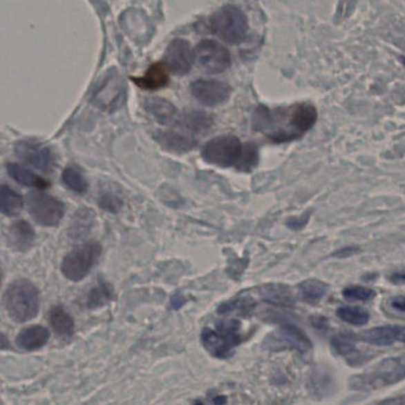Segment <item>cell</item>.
<instances>
[{"label": "cell", "mask_w": 405, "mask_h": 405, "mask_svg": "<svg viewBox=\"0 0 405 405\" xmlns=\"http://www.w3.org/2000/svg\"><path fill=\"white\" fill-rule=\"evenodd\" d=\"M23 208V199L15 190L3 185L0 191V210L5 216L13 217L21 213Z\"/></svg>", "instance_id": "cell-27"}, {"label": "cell", "mask_w": 405, "mask_h": 405, "mask_svg": "<svg viewBox=\"0 0 405 405\" xmlns=\"http://www.w3.org/2000/svg\"><path fill=\"white\" fill-rule=\"evenodd\" d=\"M393 308L398 309L401 312H405V297H397L393 299L391 302Z\"/></svg>", "instance_id": "cell-40"}, {"label": "cell", "mask_w": 405, "mask_h": 405, "mask_svg": "<svg viewBox=\"0 0 405 405\" xmlns=\"http://www.w3.org/2000/svg\"><path fill=\"white\" fill-rule=\"evenodd\" d=\"M123 99V87L115 77H111L102 88L94 94V103L104 110L118 108Z\"/></svg>", "instance_id": "cell-17"}, {"label": "cell", "mask_w": 405, "mask_h": 405, "mask_svg": "<svg viewBox=\"0 0 405 405\" xmlns=\"http://www.w3.org/2000/svg\"><path fill=\"white\" fill-rule=\"evenodd\" d=\"M102 246L97 242H88L75 248L64 256L61 270L68 280L81 281L88 275L99 256L102 255Z\"/></svg>", "instance_id": "cell-5"}, {"label": "cell", "mask_w": 405, "mask_h": 405, "mask_svg": "<svg viewBox=\"0 0 405 405\" xmlns=\"http://www.w3.org/2000/svg\"><path fill=\"white\" fill-rule=\"evenodd\" d=\"M405 379V355L383 359L366 371L350 377V388L355 391H373Z\"/></svg>", "instance_id": "cell-1"}, {"label": "cell", "mask_w": 405, "mask_h": 405, "mask_svg": "<svg viewBox=\"0 0 405 405\" xmlns=\"http://www.w3.org/2000/svg\"><path fill=\"white\" fill-rule=\"evenodd\" d=\"M112 299H113V292H112L110 286L100 284L92 289V292L88 295L87 306H88V308H97V307L105 305Z\"/></svg>", "instance_id": "cell-32"}, {"label": "cell", "mask_w": 405, "mask_h": 405, "mask_svg": "<svg viewBox=\"0 0 405 405\" xmlns=\"http://www.w3.org/2000/svg\"><path fill=\"white\" fill-rule=\"evenodd\" d=\"M48 319H49L51 328L55 330L57 335L64 338H69L74 335V330H75L74 320L62 306H54L49 310Z\"/></svg>", "instance_id": "cell-24"}, {"label": "cell", "mask_w": 405, "mask_h": 405, "mask_svg": "<svg viewBox=\"0 0 405 405\" xmlns=\"http://www.w3.org/2000/svg\"><path fill=\"white\" fill-rule=\"evenodd\" d=\"M359 249L357 247L341 248V249H339V250L334 251L333 256L334 257H338V259H346V257L355 255V253Z\"/></svg>", "instance_id": "cell-37"}, {"label": "cell", "mask_w": 405, "mask_h": 405, "mask_svg": "<svg viewBox=\"0 0 405 405\" xmlns=\"http://www.w3.org/2000/svg\"><path fill=\"white\" fill-rule=\"evenodd\" d=\"M138 87L147 90L163 88L169 82V72L164 63H155L142 77L132 79Z\"/></svg>", "instance_id": "cell-21"}, {"label": "cell", "mask_w": 405, "mask_h": 405, "mask_svg": "<svg viewBox=\"0 0 405 405\" xmlns=\"http://www.w3.org/2000/svg\"><path fill=\"white\" fill-rule=\"evenodd\" d=\"M145 108L160 125L171 126L178 124L180 117L178 108L165 99L149 97L145 101Z\"/></svg>", "instance_id": "cell-18"}, {"label": "cell", "mask_w": 405, "mask_h": 405, "mask_svg": "<svg viewBox=\"0 0 405 405\" xmlns=\"http://www.w3.org/2000/svg\"><path fill=\"white\" fill-rule=\"evenodd\" d=\"M156 140L160 142V146L173 153H187L196 146V141L193 137L173 130L158 132L156 134Z\"/></svg>", "instance_id": "cell-20"}, {"label": "cell", "mask_w": 405, "mask_h": 405, "mask_svg": "<svg viewBox=\"0 0 405 405\" xmlns=\"http://www.w3.org/2000/svg\"><path fill=\"white\" fill-rule=\"evenodd\" d=\"M263 347L269 351L295 350L301 355H305L312 350V344L302 328L292 322H285L279 330H274L264 339Z\"/></svg>", "instance_id": "cell-7"}, {"label": "cell", "mask_w": 405, "mask_h": 405, "mask_svg": "<svg viewBox=\"0 0 405 405\" xmlns=\"http://www.w3.org/2000/svg\"><path fill=\"white\" fill-rule=\"evenodd\" d=\"M338 315L342 322L355 325V326H364L370 320V313L360 307H352V306H343L337 310Z\"/></svg>", "instance_id": "cell-29"}, {"label": "cell", "mask_w": 405, "mask_h": 405, "mask_svg": "<svg viewBox=\"0 0 405 405\" xmlns=\"http://www.w3.org/2000/svg\"><path fill=\"white\" fill-rule=\"evenodd\" d=\"M193 97L208 107L223 105L231 95V87L221 81L198 79L190 87Z\"/></svg>", "instance_id": "cell-11"}, {"label": "cell", "mask_w": 405, "mask_h": 405, "mask_svg": "<svg viewBox=\"0 0 405 405\" xmlns=\"http://www.w3.org/2000/svg\"><path fill=\"white\" fill-rule=\"evenodd\" d=\"M342 295L350 301H368L376 297V292L363 286H348L342 290Z\"/></svg>", "instance_id": "cell-34"}, {"label": "cell", "mask_w": 405, "mask_h": 405, "mask_svg": "<svg viewBox=\"0 0 405 405\" xmlns=\"http://www.w3.org/2000/svg\"><path fill=\"white\" fill-rule=\"evenodd\" d=\"M243 147L241 140L234 135H223L209 140L203 146L201 155L206 163L220 168H231L239 163Z\"/></svg>", "instance_id": "cell-6"}, {"label": "cell", "mask_w": 405, "mask_h": 405, "mask_svg": "<svg viewBox=\"0 0 405 405\" xmlns=\"http://www.w3.org/2000/svg\"><path fill=\"white\" fill-rule=\"evenodd\" d=\"M328 290L330 284L317 279H308L299 286L301 299L310 305H317V302H320Z\"/></svg>", "instance_id": "cell-25"}, {"label": "cell", "mask_w": 405, "mask_h": 405, "mask_svg": "<svg viewBox=\"0 0 405 405\" xmlns=\"http://www.w3.org/2000/svg\"><path fill=\"white\" fill-rule=\"evenodd\" d=\"M312 325L319 330H325L327 326V320L323 317H314L312 319Z\"/></svg>", "instance_id": "cell-39"}, {"label": "cell", "mask_w": 405, "mask_h": 405, "mask_svg": "<svg viewBox=\"0 0 405 405\" xmlns=\"http://www.w3.org/2000/svg\"><path fill=\"white\" fill-rule=\"evenodd\" d=\"M62 180L68 188L76 193H85L88 190V184L81 172L76 168H68L62 173Z\"/></svg>", "instance_id": "cell-31"}, {"label": "cell", "mask_w": 405, "mask_h": 405, "mask_svg": "<svg viewBox=\"0 0 405 405\" xmlns=\"http://www.w3.org/2000/svg\"><path fill=\"white\" fill-rule=\"evenodd\" d=\"M26 204L31 217L42 226H55L64 217V206L55 197L32 191L26 197Z\"/></svg>", "instance_id": "cell-8"}, {"label": "cell", "mask_w": 405, "mask_h": 405, "mask_svg": "<svg viewBox=\"0 0 405 405\" xmlns=\"http://www.w3.org/2000/svg\"><path fill=\"white\" fill-rule=\"evenodd\" d=\"M377 405H405V396L393 397L385 401L380 402Z\"/></svg>", "instance_id": "cell-38"}, {"label": "cell", "mask_w": 405, "mask_h": 405, "mask_svg": "<svg viewBox=\"0 0 405 405\" xmlns=\"http://www.w3.org/2000/svg\"><path fill=\"white\" fill-rule=\"evenodd\" d=\"M4 305L13 322H30L39 310V292L29 280L13 281L5 292Z\"/></svg>", "instance_id": "cell-2"}, {"label": "cell", "mask_w": 405, "mask_h": 405, "mask_svg": "<svg viewBox=\"0 0 405 405\" xmlns=\"http://www.w3.org/2000/svg\"><path fill=\"white\" fill-rule=\"evenodd\" d=\"M357 337L352 333L340 332L334 335L330 340V346L335 355L345 358L347 363L352 366H360L368 360V355H365L357 348Z\"/></svg>", "instance_id": "cell-14"}, {"label": "cell", "mask_w": 405, "mask_h": 405, "mask_svg": "<svg viewBox=\"0 0 405 405\" xmlns=\"http://www.w3.org/2000/svg\"><path fill=\"white\" fill-rule=\"evenodd\" d=\"M393 284H405V273H396L390 277Z\"/></svg>", "instance_id": "cell-42"}, {"label": "cell", "mask_w": 405, "mask_h": 405, "mask_svg": "<svg viewBox=\"0 0 405 405\" xmlns=\"http://www.w3.org/2000/svg\"><path fill=\"white\" fill-rule=\"evenodd\" d=\"M259 295L262 300L269 305L292 308L295 307V295L292 289L282 284H269L259 288Z\"/></svg>", "instance_id": "cell-16"}, {"label": "cell", "mask_w": 405, "mask_h": 405, "mask_svg": "<svg viewBox=\"0 0 405 405\" xmlns=\"http://www.w3.org/2000/svg\"><path fill=\"white\" fill-rule=\"evenodd\" d=\"M198 66L207 74L224 72L231 66V54L220 43L206 39L196 46Z\"/></svg>", "instance_id": "cell-9"}, {"label": "cell", "mask_w": 405, "mask_h": 405, "mask_svg": "<svg viewBox=\"0 0 405 405\" xmlns=\"http://www.w3.org/2000/svg\"><path fill=\"white\" fill-rule=\"evenodd\" d=\"M93 211L88 209H82L77 211L75 215V219L72 223L70 235L74 238L84 237L93 226Z\"/></svg>", "instance_id": "cell-30"}, {"label": "cell", "mask_w": 405, "mask_h": 405, "mask_svg": "<svg viewBox=\"0 0 405 405\" xmlns=\"http://www.w3.org/2000/svg\"><path fill=\"white\" fill-rule=\"evenodd\" d=\"M256 307V301L251 297H238L233 300L224 302L218 308L219 314L238 313L241 315H249Z\"/></svg>", "instance_id": "cell-28"}, {"label": "cell", "mask_w": 405, "mask_h": 405, "mask_svg": "<svg viewBox=\"0 0 405 405\" xmlns=\"http://www.w3.org/2000/svg\"><path fill=\"white\" fill-rule=\"evenodd\" d=\"M360 343L370 344L373 346H391L393 344L401 343L405 345V326L388 325V326L375 327L364 330L357 335Z\"/></svg>", "instance_id": "cell-13"}, {"label": "cell", "mask_w": 405, "mask_h": 405, "mask_svg": "<svg viewBox=\"0 0 405 405\" xmlns=\"http://www.w3.org/2000/svg\"><path fill=\"white\" fill-rule=\"evenodd\" d=\"M317 110L310 103L296 105L289 115V126L296 138L307 133L317 124Z\"/></svg>", "instance_id": "cell-15"}, {"label": "cell", "mask_w": 405, "mask_h": 405, "mask_svg": "<svg viewBox=\"0 0 405 405\" xmlns=\"http://www.w3.org/2000/svg\"><path fill=\"white\" fill-rule=\"evenodd\" d=\"M213 32L228 44H239L247 34V18L245 13L233 5L218 10L211 19Z\"/></svg>", "instance_id": "cell-4"}, {"label": "cell", "mask_w": 405, "mask_h": 405, "mask_svg": "<svg viewBox=\"0 0 405 405\" xmlns=\"http://www.w3.org/2000/svg\"><path fill=\"white\" fill-rule=\"evenodd\" d=\"M15 153L23 163L36 168L38 171L50 173L54 168V157L47 147L35 142L21 141L15 146Z\"/></svg>", "instance_id": "cell-12"}, {"label": "cell", "mask_w": 405, "mask_h": 405, "mask_svg": "<svg viewBox=\"0 0 405 405\" xmlns=\"http://www.w3.org/2000/svg\"><path fill=\"white\" fill-rule=\"evenodd\" d=\"M258 163V148L254 144L249 142L243 147V155H241L239 163L236 164V168L241 171L249 172L257 165Z\"/></svg>", "instance_id": "cell-33"}, {"label": "cell", "mask_w": 405, "mask_h": 405, "mask_svg": "<svg viewBox=\"0 0 405 405\" xmlns=\"http://www.w3.org/2000/svg\"><path fill=\"white\" fill-rule=\"evenodd\" d=\"M178 125L181 126L183 130H188L193 134H203L211 130L213 120L208 114L198 110H191L181 114L178 117Z\"/></svg>", "instance_id": "cell-23"}, {"label": "cell", "mask_w": 405, "mask_h": 405, "mask_svg": "<svg viewBox=\"0 0 405 405\" xmlns=\"http://www.w3.org/2000/svg\"><path fill=\"white\" fill-rule=\"evenodd\" d=\"M99 205L102 206V209L115 213L123 208L124 203L118 196H115L113 193H102L100 199H99Z\"/></svg>", "instance_id": "cell-35"}, {"label": "cell", "mask_w": 405, "mask_h": 405, "mask_svg": "<svg viewBox=\"0 0 405 405\" xmlns=\"http://www.w3.org/2000/svg\"><path fill=\"white\" fill-rule=\"evenodd\" d=\"M9 237L11 247L18 251H26L34 246L35 231L28 221L21 219L11 224Z\"/></svg>", "instance_id": "cell-22"}, {"label": "cell", "mask_w": 405, "mask_h": 405, "mask_svg": "<svg viewBox=\"0 0 405 405\" xmlns=\"http://www.w3.org/2000/svg\"><path fill=\"white\" fill-rule=\"evenodd\" d=\"M50 338V332L47 327L34 325L21 330L16 338V344L21 350L35 351L42 348Z\"/></svg>", "instance_id": "cell-19"}, {"label": "cell", "mask_w": 405, "mask_h": 405, "mask_svg": "<svg viewBox=\"0 0 405 405\" xmlns=\"http://www.w3.org/2000/svg\"><path fill=\"white\" fill-rule=\"evenodd\" d=\"M196 57V51L193 50L190 43L186 39L178 38L170 43L164 52V64L175 75L188 74Z\"/></svg>", "instance_id": "cell-10"}, {"label": "cell", "mask_w": 405, "mask_h": 405, "mask_svg": "<svg viewBox=\"0 0 405 405\" xmlns=\"http://www.w3.org/2000/svg\"><path fill=\"white\" fill-rule=\"evenodd\" d=\"M309 218H310V213H305L301 217L289 218L287 221L288 228H290L294 231H300L308 224Z\"/></svg>", "instance_id": "cell-36"}, {"label": "cell", "mask_w": 405, "mask_h": 405, "mask_svg": "<svg viewBox=\"0 0 405 405\" xmlns=\"http://www.w3.org/2000/svg\"><path fill=\"white\" fill-rule=\"evenodd\" d=\"M170 302H171V307H173V308L178 309L180 308L181 306L185 305L186 300H185V297H180V295H173V297H171V301H170Z\"/></svg>", "instance_id": "cell-41"}, {"label": "cell", "mask_w": 405, "mask_h": 405, "mask_svg": "<svg viewBox=\"0 0 405 405\" xmlns=\"http://www.w3.org/2000/svg\"><path fill=\"white\" fill-rule=\"evenodd\" d=\"M6 170L9 176L13 180H16L19 184L24 185V186H29V188H46L49 186V183L47 180L43 179L41 177L36 176L34 172L26 170L18 164H8L6 165Z\"/></svg>", "instance_id": "cell-26"}, {"label": "cell", "mask_w": 405, "mask_h": 405, "mask_svg": "<svg viewBox=\"0 0 405 405\" xmlns=\"http://www.w3.org/2000/svg\"><path fill=\"white\" fill-rule=\"evenodd\" d=\"M241 322L238 320H224L216 324V330L205 328L201 333V342L209 355L218 359H227L234 348L241 343Z\"/></svg>", "instance_id": "cell-3"}]
</instances>
